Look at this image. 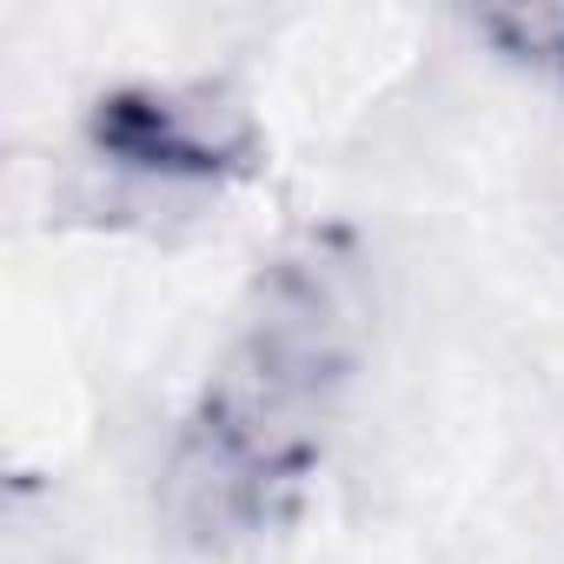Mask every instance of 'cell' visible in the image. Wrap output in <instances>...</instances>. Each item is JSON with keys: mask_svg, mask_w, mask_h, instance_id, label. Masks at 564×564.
Here are the masks:
<instances>
[{"mask_svg": "<svg viewBox=\"0 0 564 564\" xmlns=\"http://www.w3.org/2000/svg\"><path fill=\"white\" fill-rule=\"evenodd\" d=\"M359 366V300L346 259L300 239L259 265L226 352L160 471L166 524L199 551H239L279 531L326 465L333 405Z\"/></svg>", "mask_w": 564, "mask_h": 564, "instance_id": "obj_1", "label": "cell"}, {"mask_svg": "<svg viewBox=\"0 0 564 564\" xmlns=\"http://www.w3.org/2000/svg\"><path fill=\"white\" fill-rule=\"evenodd\" d=\"M87 153L153 186H239L265 173V133L226 87L120 80L87 100Z\"/></svg>", "mask_w": 564, "mask_h": 564, "instance_id": "obj_2", "label": "cell"}, {"mask_svg": "<svg viewBox=\"0 0 564 564\" xmlns=\"http://www.w3.org/2000/svg\"><path fill=\"white\" fill-rule=\"evenodd\" d=\"M478 34L505 61L564 74V8H551V0H531V8H485L478 14Z\"/></svg>", "mask_w": 564, "mask_h": 564, "instance_id": "obj_3", "label": "cell"}]
</instances>
